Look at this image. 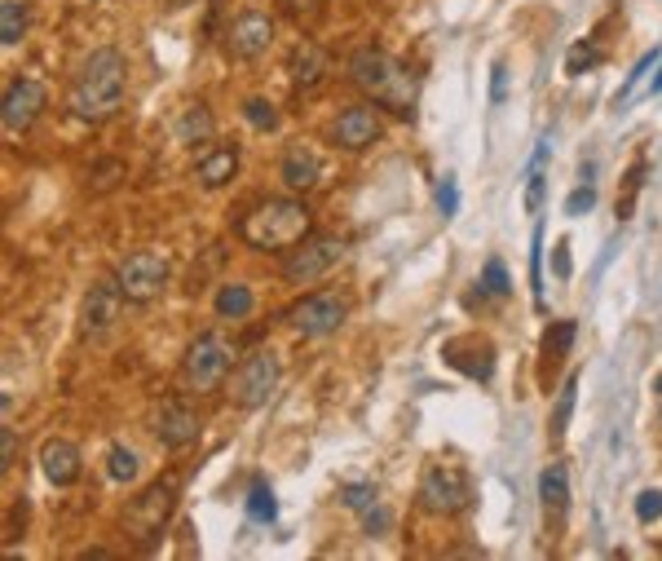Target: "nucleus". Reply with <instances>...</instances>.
<instances>
[{
    "instance_id": "obj_21",
    "label": "nucleus",
    "mask_w": 662,
    "mask_h": 561,
    "mask_svg": "<svg viewBox=\"0 0 662 561\" xmlns=\"http://www.w3.org/2000/svg\"><path fill=\"white\" fill-rule=\"evenodd\" d=\"M539 500H543V517L565 522V513H570V469L561 460H552L539 473Z\"/></svg>"
},
{
    "instance_id": "obj_3",
    "label": "nucleus",
    "mask_w": 662,
    "mask_h": 561,
    "mask_svg": "<svg viewBox=\"0 0 662 561\" xmlns=\"http://www.w3.org/2000/svg\"><path fill=\"white\" fill-rule=\"evenodd\" d=\"M309 235V208L301 199H265L239 221V239L256 252H287Z\"/></svg>"
},
{
    "instance_id": "obj_29",
    "label": "nucleus",
    "mask_w": 662,
    "mask_h": 561,
    "mask_svg": "<svg viewBox=\"0 0 662 561\" xmlns=\"http://www.w3.org/2000/svg\"><path fill=\"white\" fill-rule=\"evenodd\" d=\"M248 513H252V522H274V513H279L274 508V491L265 482H256L248 491Z\"/></svg>"
},
{
    "instance_id": "obj_40",
    "label": "nucleus",
    "mask_w": 662,
    "mask_h": 561,
    "mask_svg": "<svg viewBox=\"0 0 662 561\" xmlns=\"http://www.w3.org/2000/svg\"><path fill=\"white\" fill-rule=\"evenodd\" d=\"M539 204H543V173H539V168H530V186H526V208H530V213H539Z\"/></svg>"
},
{
    "instance_id": "obj_15",
    "label": "nucleus",
    "mask_w": 662,
    "mask_h": 561,
    "mask_svg": "<svg viewBox=\"0 0 662 561\" xmlns=\"http://www.w3.org/2000/svg\"><path fill=\"white\" fill-rule=\"evenodd\" d=\"M155 438L164 442L168 451L190 447V442L199 438V411H195V407H186L181 398L164 402V407H159V416H155Z\"/></svg>"
},
{
    "instance_id": "obj_18",
    "label": "nucleus",
    "mask_w": 662,
    "mask_h": 561,
    "mask_svg": "<svg viewBox=\"0 0 662 561\" xmlns=\"http://www.w3.org/2000/svg\"><path fill=\"white\" fill-rule=\"evenodd\" d=\"M80 447L67 438H49L45 447H40V473L49 478V486H71L80 478Z\"/></svg>"
},
{
    "instance_id": "obj_35",
    "label": "nucleus",
    "mask_w": 662,
    "mask_h": 561,
    "mask_svg": "<svg viewBox=\"0 0 662 561\" xmlns=\"http://www.w3.org/2000/svg\"><path fill=\"white\" fill-rule=\"evenodd\" d=\"M596 62H601V49H592V45H579L570 54V62H565V71H570V76H579V71H587V67H596Z\"/></svg>"
},
{
    "instance_id": "obj_10",
    "label": "nucleus",
    "mask_w": 662,
    "mask_h": 561,
    "mask_svg": "<svg viewBox=\"0 0 662 561\" xmlns=\"http://www.w3.org/2000/svg\"><path fill=\"white\" fill-rule=\"evenodd\" d=\"M345 319H349V296H340V292L305 296L292 310V327L301 336H331L336 327H345Z\"/></svg>"
},
{
    "instance_id": "obj_38",
    "label": "nucleus",
    "mask_w": 662,
    "mask_h": 561,
    "mask_svg": "<svg viewBox=\"0 0 662 561\" xmlns=\"http://www.w3.org/2000/svg\"><path fill=\"white\" fill-rule=\"evenodd\" d=\"M437 208H442V217H455L459 195H455V182H451V177H446V182L437 186Z\"/></svg>"
},
{
    "instance_id": "obj_31",
    "label": "nucleus",
    "mask_w": 662,
    "mask_h": 561,
    "mask_svg": "<svg viewBox=\"0 0 662 561\" xmlns=\"http://www.w3.org/2000/svg\"><path fill=\"white\" fill-rule=\"evenodd\" d=\"M120 182H124V164H120V160H102V164L89 173V186L98 190V195H106V190L120 186Z\"/></svg>"
},
{
    "instance_id": "obj_28",
    "label": "nucleus",
    "mask_w": 662,
    "mask_h": 561,
    "mask_svg": "<svg viewBox=\"0 0 662 561\" xmlns=\"http://www.w3.org/2000/svg\"><path fill=\"white\" fill-rule=\"evenodd\" d=\"M106 473H111L115 482H133L137 478V451L111 447V455H106Z\"/></svg>"
},
{
    "instance_id": "obj_33",
    "label": "nucleus",
    "mask_w": 662,
    "mask_h": 561,
    "mask_svg": "<svg viewBox=\"0 0 662 561\" xmlns=\"http://www.w3.org/2000/svg\"><path fill=\"white\" fill-rule=\"evenodd\" d=\"M389 526H393V513H389V508H380V504H371V508H367V513H362V531H367L371 539H380L384 531H389Z\"/></svg>"
},
{
    "instance_id": "obj_4",
    "label": "nucleus",
    "mask_w": 662,
    "mask_h": 561,
    "mask_svg": "<svg viewBox=\"0 0 662 561\" xmlns=\"http://www.w3.org/2000/svg\"><path fill=\"white\" fill-rule=\"evenodd\" d=\"M424 513L433 517H455L473 504V478H468L459 464H446V460H433L429 469L420 473V491H415Z\"/></svg>"
},
{
    "instance_id": "obj_26",
    "label": "nucleus",
    "mask_w": 662,
    "mask_h": 561,
    "mask_svg": "<svg viewBox=\"0 0 662 561\" xmlns=\"http://www.w3.org/2000/svg\"><path fill=\"white\" fill-rule=\"evenodd\" d=\"M574 394H579V376H565V385H561V398H557V411H552V438H561V433H565V425H570Z\"/></svg>"
},
{
    "instance_id": "obj_17",
    "label": "nucleus",
    "mask_w": 662,
    "mask_h": 561,
    "mask_svg": "<svg viewBox=\"0 0 662 561\" xmlns=\"http://www.w3.org/2000/svg\"><path fill=\"white\" fill-rule=\"evenodd\" d=\"M234 173H239V146H234V142L208 146V151L195 160V177H199V186H204V190L230 186V182H234Z\"/></svg>"
},
{
    "instance_id": "obj_43",
    "label": "nucleus",
    "mask_w": 662,
    "mask_h": 561,
    "mask_svg": "<svg viewBox=\"0 0 662 561\" xmlns=\"http://www.w3.org/2000/svg\"><path fill=\"white\" fill-rule=\"evenodd\" d=\"M318 0H287V9H292V14H301V9H314Z\"/></svg>"
},
{
    "instance_id": "obj_41",
    "label": "nucleus",
    "mask_w": 662,
    "mask_h": 561,
    "mask_svg": "<svg viewBox=\"0 0 662 561\" xmlns=\"http://www.w3.org/2000/svg\"><path fill=\"white\" fill-rule=\"evenodd\" d=\"M654 62H658V54H645V58H640V62H636V71H632V76H627V89H623V98H627V93H632V89H636V80H640V76H645V71H649V67H654Z\"/></svg>"
},
{
    "instance_id": "obj_32",
    "label": "nucleus",
    "mask_w": 662,
    "mask_h": 561,
    "mask_svg": "<svg viewBox=\"0 0 662 561\" xmlns=\"http://www.w3.org/2000/svg\"><path fill=\"white\" fill-rule=\"evenodd\" d=\"M340 504H345V508H354V513H367L371 504H380V500H376V486H371V482L345 486V491H340Z\"/></svg>"
},
{
    "instance_id": "obj_14",
    "label": "nucleus",
    "mask_w": 662,
    "mask_h": 561,
    "mask_svg": "<svg viewBox=\"0 0 662 561\" xmlns=\"http://www.w3.org/2000/svg\"><path fill=\"white\" fill-rule=\"evenodd\" d=\"M230 54L234 58H243V62H256L265 54V49L274 45V18L270 14H261V9H243L239 18H234V27H230Z\"/></svg>"
},
{
    "instance_id": "obj_42",
    "label": "nucleus",
    "mask_w": 662,
    "mask_h": 561,
    "mask_svg": "<svg viewBox=\"0 0 662 561\" xmlns=\"http://www.w3.org/2000/svg\"><path fill=\"white\" fill-rule=\"evenodd\" d=\"M552 261H557V274L565 279V274H570V248H565V243H557V257H552Z\"/></svg>"
},
{
    "instance_id": "obj_20",
    "label": "nucleus",
    "mask_w": 662,
    "mask_h": 561,
    "mask_svg": "<svg viewBox=\"0 0 662 561\" xmlns=\"http://www.w3.org/2000/svg\"><path fill=\"white\" fill-rule=\"evenodd\" d=\"M442 358L464 376H477V380L495 376V349H490L486 341H451L442 349Z\"/></svg>"
},
{
    "instance_id": "obj_27",
    "label": "nucleus",
    "mask_w": 662,
    "mask_h": 561,
    "mask_svg": "<svg viewBox=\"0 0 662 561\" xmlns=\"http://www.w3.org/2000/svg\"><path fill=\"white\" fill-rule=\"evenodd\" d=\"M243 115H248V124H252V129H261V133L279 129V111H274L265 98H248V102H243Z\"/></svg>"
},
{
    "instance_id": "obj_45",
    "label": "nucleus",
    "mask_w": 662,
    "mask_h": 561,
    "mask_svg": "<svg viewBox=\"0 0 662 561\" xmlns=\"http://www.w3.org/2000/svg\"><path fill=\"white\" fill-rule=\"evenodd\" d=\"M186 5H195V0H173V9H186Z\"/></svg>"
},
{
    "instance_id": "obj_23",
    "label": "nucleus",
    "mask_w": 662,
    "mask_h": 561,
    "mask_svg": "<svg viewBox=\"0 0 662 561\" xmlns=\"http://www.w3.org/2000/svg\"><path fill=\"white\" fill-rule=\"evenodd\" d=\"M252 305H256V296H252L248 283H226V288L217 292V314H221V319H248Z\"/></svg>"
},
{
    "instance_id": "obj_30",
    "label": "nucleus",
    "mask_w": 662,
    "mask_h": 561,
    "mask_svg": "<svg viewBox=\"0 0 662 561\" xmlns=\"http://www.w3.org/2000/svg\"><path fill=\"white\" fill-rule=\"evenodd\" d=\"M482 292H486V296H508V292H512L508 270H504V261H499V257L486 261V270H482Z\"/></svg>"
},
{
    "instance_id": "obj_34",
    "label": "nucleus",
    "mask_w": 662,
    "mask_h": 561,
    "mask_svg": "<svg viewBox=\"0 0 662 561\" xmlns=\"http://www.w3.org/2000/svg\"><path fill=\"white\" fill-rule=\"evenodd\" d=\"M636 517H640V522H658V517H662V491H640L636 495Z\"/></svg>"
},
{
    "instance_id": "obj_46",
    "label": "nucleus",
    "mask_w": 662,
    "mask_h": 561,
    "mask_svg": "<svg viewBox=\"0 0 662 561\" xmlns=\"http://www.w3.org/2000/svg\"><path fill=\"white\" fill-rule=\"evenodd\" d=\"M654 89H658V93H662V76H658V84H654Z\"/></svg>"
},
{
    "instance_id": "obj_44",
    "label": "nucleus",
    "mask_w": 662,
    "mask_h": 561,
    "mask_svg": "<svg viewBox=\"0 0 662 561\" xmlns=\"http://www.w3.org/2000/svg\"><path fill=\"white\" fill-rule=\"evenodd\" d=\"M504 98V67H495V102Z\"/></svg>"
},
{
    "instance_id": "obj_11",
    "label": "nucleus",
    "mask_w": 662,
    "mask_h": 561,
    "mask_svg": "<svg viewBox=\"0 0 662 561\" xmlns=\"http://www.w3.org/2000/svg\"><path fill=\"white\" fill-rule=\"evenodd\" d=\"M120 310H124V292L111 283H98L84 296V310H80V336L84 341H106L120 323Z\"/></svg>"
},
{
    "instance_id": "obj_24",
    "label": "nucleus",
    "mask_w": 662,
    "mask_h": 561,
    "mask_svg": "<svg viewBox=\"0 0 662 561\" xmlns=\"http://www.w3.org/2000/svg\"><path fill=\"white\" fill-rule=\"evenodd\" d=\"M574 336H579V323H570V319H561V323H552L548 327V336H543V363H561L565 354H570V345H574Z\"/></svg>"
},
{
    "instance_id": "obj_6",
    "label": "nucleus",
    "mask_w": 662,
    "mask_h": 561,
    "mask_svg": "<svg viewBox=\"0 0 662 561\" xmlns=\"http://www.w3.org/2000/svg\"><path fill=\"white\" fill-rule=\"evenodd\" d=\"M340 257H345V239L340 235H305L292 252H287L283 279L292 283V288H309V283L327 279V274L340 266Z\"/></svg>"
},
{
    "instance_id": "obj_39",
    "label": "nucleus",
    "mask_w": 662,
    "mask_h": 561,
    "mask_svg": "<svg viewBox=\"0 0 662 561\" xmlns=\"http://www.w3.org/2000/svg\"><path fill=\"white\" fill-rule=\"evenodd\" d=\"M14 451H18V438H14V429L5 425V433H0V469H14Z\"/></svg>"
},
{
    "instance_id": "obj_25",
    "label": "nucleus",
    "mask_w": 662,
    "mask_h": 561,
    "mask_svg": "<svg viewBox=\"0 0 662 561\" xmlns=\"http://www.w3.org/2000/svg\"><path fill=\"white\" fill-rule=\"evenodd\" d=\"M23 31H27V9L18 5V0H5V5H0V45L14 49L18 40H23Z\"/></svg>"
},
{
    "instance_id": "obj_12",
    "label": "nucleus",
    "mask_w": 662,
    "mask_h": 561,
    "mask_svg": "<svg viewBox=\"0 0 662 561\" xmlns=\"http://www.w3.org/2000/svg\"><path fill=\"white\" fill-rule=\"evenodd\" d=\"M40 111H45V84L31 80V76H18V80L5 89L0 124H5V133H27L31 124L40 120Z\"/></svg>"
},
{
    "instance_id": "obj_8",
    "label": "nucleus",
    "mask_w": 662,
    "mask_h": 561,
    "mask_svg": "<svg viewBox=\"0 0 662 561\" xmlns=\"http://www.w3.org/2000/svg\"><path fill=\"white\" fill-rule=\"evenodd\" d=\"M115 288L133 305L155 301L168 288V257L164 252H128L120 266H115Z\"/></svg>"
},
{
    "instance_id": "obj_37",
    "label": "nucleus",
    "mask_w": 662,
    "mask_h": 561,
    "mask_svg": "<svg viewBox=\"0 0 662 561\" xmlns=\"http://www.w3.org/2000/svg\"><path fill=\"white\" fill-rule=\"evenodd\" d=\"M592 204H596V190H592V186H583V190H574V195L565 199V213H570V217H579V213H587V208H592Z\"/></svg>"
},
{
    "instance_id": "obj_1",
    "label": "nucleus",
    "mask_w": 662,
    "mask_h": 561,
    "mask_svg": "<svg viewBox=\"0 0 662 561\" xmlns=\"http://www.w3.org/2000/svg\"><path fill=\"white\" fill-rule=\"evenodd\" d=\"M124 93H128L124 54L120 49H98V54H89V62L76 71V80H71L67 111L84 124H102L124 107Z\"/></svg>"
},
{
    "instance_id": "obj_9",
    "label": "nucleus",
    "mask_w": 662,
    "mask_h": 561,
    "mask_svg": "<svg viewBox=\"0 0 662 561\" xmlns=\"http://www.w3.org/2000/svg\"><path fill=\"white\" fill-rule=\"evenodd\" d=\"M274 385H279V354H274V349H256V354H248L239 363V372H234L230 398H234V407L256 411L270 402Z\"/></svg>"
},
{
    "instance_id": "obj_22",
    "label": "nucleus",
    "mask_w": 662,
    "mask_h": 561,
    "mask_svg": "<svg viewBox=\"0 0 662 561\" xmlns=\"http://www.w3.org/2000/svg\"><path fill=\"white\" fill-rule=\"evenodd\" d=\"M177 137H181L186 146H199V142H208V137H212V111L204 107V102H190V107L181 111Z\"/></svg>"
},
{
    "instance_id": "obj_2",
    "label": "nucleus",
    "mask_w": 662,
    "mask_h": 561,
    "mask_svg": "<svg viewBox=\"0 0 662 561\" xmlns=\"http://www.w3.org/2000/svg\"><path fill=\"white\" fill-rule=\"evenodd\" d=\"M349 80H354V89L367 93L380 111H393V115H402V120L415 115V76L393 54H384V49H371V45L358 49V54L349 58Z\"/></svg>"
},
{
    "instance_id": "obj_36",
    "label": "nucleus",
    "mask_w": 662,
    "mask_h": 561,
    "mask_svg": "<svg viewBox=\"0 0 662 561\" xmlns=\"http://www.w3.org/2000/svg\"><path fill=\"white\" fill-rule=\"evenodd\" d=\"M640 177H645V164H636L632 173H627V195H623V204H618V217L632 213V204H636V195H640Z\"/></svg>"
},
{
    "instance_id": "obj_16",
    "label": "nucleus",
    "mask_w": 662,
    "mask_h": 561,
    "mask_svg": "<svg viewBox=\"0 0 662 561\" xmlns=\"http://www.w3.org/2000/svg\"><path fill=\"white\" fill-rule=\"evenodd\" d=\"M287 71H292V89L296 93H314L318 84L331 76V58L314 40H296L292 54H287Z\"/></svg>"
},
{
    "instance_id": "obj_19",
    "label": "nucleus",
    "mask_w": 662,
    "mask_h": 561,
    "mask_svg": "<svg viewBox=\"0 0 662 561\" xmlns=\"http://www.w3.org/2000/svg\"><path fill=\"white\" fill-rule=\"evenodd\" d=\"M279 177H283V186L292 190V195H305V190H314L318 186V177H323V160H318L309 146H287V155H283V168H279Z\"/></svg>"
},
{
    "instance_id": "obj_13",
    "label": "nucleus",
    "mask_w": 662,
    "mask_h": 561,
    "mask_svg": "<svg viewBox=\"0 0 662 561\" xmlns=\"http://www.w3.org/2000/svg\"><path fill=\"white\" fill-rule=\"evenodd\" d=\"M384 124H380V111L376 102H358V107H345L331 124V142L345 146V151H367L371 142H380Z\"/></svg>"
},
{
    "instance_id": "obj_7",
    "label": "nucleus",
    "mask_w": 662,
    "mask_h": 561,
    "mask_svg": "<svg viewBox=\"0 0 662 561\" xmlns=\"http://www.w3.org/2000/svg\"><path fill=\"white\" fill-rule=\"evenodd\" d=\"M230 345L221 341L217 332H204L195 336V345L186 349V358H181V380H186L195 394H212V389H221V380L230 372Z\"/></svg>"
},
{
    "instance_id": "obj_5",
    "label": "nucleus",
    "mask_w": 662,
    "mask_h": 561,
    "mask_svg": "<svg viewBox=\"0 0 662 561\" xmlns=\"http://www.w3.org/2000/svg\"><path fill=\"white\" fill-rule=\"evenodd\" d=\"M177 508V478H164V482H151L146 491H137L124 508V531L137 539V544H155L164 535L168 517Z\"/></svg>"
},
{
    "instance_id": "obj_47",
    "label": "nucleus",
    "mask_w": 662,
    "mask_h": 561,
    "mask_svg": "<svg viewBox=\"0 0 662 561\" xmlns=\"http://www.w3.org/2000/svg\"><path fill=\"white\" fill-rule=\"evenodd\" d=\"M658 394H662V380H658Z\"/></svg>"
}]
</instances>
